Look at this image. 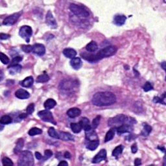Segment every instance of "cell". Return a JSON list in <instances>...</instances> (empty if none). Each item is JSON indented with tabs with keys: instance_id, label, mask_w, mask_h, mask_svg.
<instances>
[{
	"instance_id": "6da1fadb",
	"label": "cell",
	"mask_w": 166,
	"mask_h": 166,
	"mask_svg": "<svg viewBox=\"0 0 166 166\" xmlns=\"http://www.w3.org/2000/svg\"><path fill=\"white\" fill-rule=\"evenodd\" d=\"M117 51V49L115 46H107L99 51L97 54H90L88 53H83L81 54V56L84 59L90 62H96L104 58L110 57L114 55Z\"/></svg>"
},
{
	"instance_id": "7a4b0ae2",
	"label": "cell",
	"mask_w": 166,
	"mask_h": 166,
	"mask_svg": "<svg viewBox=\"0 0 166 166\" xmlns=\"http://www.w3.org/2000/svg\"><path fill=\"white\" fill-rule=\"evenodd\" d=\"M92 102L97 107L109 106L116 102V96L110 92H97L92 97Z\"/></svg>"
},
{
	"instance_id": "3957f363",
	"label": "cell",
	"mask_w": 166,
	"mask_h": 166,
	"mask_svg": "<svg viewBox=\"0 0 166 166\" xmlns=\"http://www.w3.org/2000/svg\"><path fill=\"white\" fill-rule=\"evenodd\" d=\"M18 165L21 166H32L34 165V158L32 152L23 151L20 152Z\"/></svg>"
},
{
	"instance_id": "277c9868",
	"label": "cell",
	"mask_w": 166,
	"mask_h": 166,
	"mask_svg": "<svg viewBox=\"0 0 166 166\" xmlns=\"http://www.w3.org/2000/svg\"><path fill=\"white\" fill-rule=\"evenodd\" d=\"M70 9L73 14L79 17L87 18L89 16L88 10L83 6H81L77 4L72 3L70 6Z\"/></svg>"
},
{
	"instance_id": "5b68a950",
	"label": "cell",
	"mask_w": 166,
	"mask_h": 166,
	"mask_svg": "<svg viewBox=\"0 0 166 166\" xmlns=\"http://www.w3.org/2000/svg\"><path fill=\"white\" fill-rule=\"evenodd\" d=\"M126 115L123 114H118L115 117L110 118L108 121V125L112 128H116L125 123Z\"/></svg>"
},
{
	"instance_id": "8992f818",
	"label": "cell",
	"mask_w": 166,
	"mask_h": 166,
	"mask_svg": "<svg viewBox=\"0 0 166 166\" xmlns=\"http://www.w3.org/2000/svg\"><path fill=\"white\" fill-rule=\"evenodd\" d=\"M38 115L42 121H44L45 122L51 123L53 125L57 124L53 117V115L52 113L49 110H41V111L38 113Z\"/></svg>"
},
{
	"instance_id": "52a82bcc",
	"label": "cell",
	"mask_w": 166,
	"mask_h": 166,
	"mask_svg": "<svg viewBox=\"0 0 166 166\" xmlns=\"http://www.w3.org/2000/svg\"><path fill=\"white\" fill-rule=\"evenodd\" d=\"M19 35L22 38L24 39L26 42H30V38L33 35V29L30 26L23 25L20 29Z\"/></svg>"
},
{
	"instance_id": "ba28073f",
	"label": "cell",
	"mask_w": 166,
	"mask_h": 166,
	"mask_svg": "<svg viewBox=\"0 0 166 166\" xmlns=\"http://www.w3.org/2000/svg\"><path fill=\"white\" fill-rule=\"evenodd\" d=\"M21 13L17 12L14 13L12 15H10L9 16L7 17L3 22V25H7V26H11L14 24V23L17 22L18 18L20 17Z\"/></svg>"
},
{
	"instance_id": "9c48e42d",
	"label": "cell",
	"mask_w": 166,
	"mask_h": 166,
	"mask_svg": "<svg viewBox=\"0 0 166 166\" xmlns=\"http://www.w3.org/2000/svg\"><path fill=\"white\" fill-rule=\"evenodd\" d=\"M46 24L51 29H56L57 27V23L56 20H55L53 15L51 12L49 10L47 12L46 17Z\"/></svg>"
},
{
	"instance_id": "30bf717a",
	"label": "cell",
	"mask_w": 166,
	"mask_h": 166,
	"mask_svg": "<svg viewBox=\"0 0 166 166\" xmlns=\"http://www.w3.org/2000/svg\"><path fill=\"white\" fill-rule=\"evenodd\" d=\"M32 51L38 56H43L46 53V47L42 44H35L33 46Z\"/></svg>"
},
{
	"instance_id": "8fae6325",
	"label": "cell",
	"mask_w": 166,
	"mask_h": 166,
	"mask_svg": "<svg viewBox=\"0 0 166 166\" xmlns=\"http://www.w3.org/2000/svg\"><path fill=\"white\" fill-rule=\"evenodd\" d=\"M117 133L118 134H122L124 133H130L133 131V126L128 124H123L116 128Z\"/></svg>"
},
{
	"instance_id": "7c38bea8",
	"label": "cell",
	"mask_w": 166,
	"mask_h": 166,
	"mask_svg": "<svg viewBox=\"0 0 166 166\" xmlns=\"http://www.w3.org/2000/svg\"><path fill=\"white\" fill-rule=\"evenodd\" d=\"M107 158V151L105 149H101L98 153H97L92 160V163L97 164L101 162L102 160H106Z\"/></svg>"
},
{
	"instance_id": "4fadbf2b",
	"label": "cell",
	"mask_w": 166,
	"mask_h": 166,
	"mask_svg": "<svg viewBox=\"0 0 166 166\" xmlns=\"http://www.w3.org/2000/svg\"><path fill=\"white\" fill-rule=\"evenodd\" d=\"M60 86H61V88L66 92L73 90V88L75 86V84L73 81H70V80H66L62 81V82L60 83Z\"/></svg>"
},
{
	"instance_id": "5bb4252c",
	"label": "cell",
	"mask_w": 166,
	"mask_h": 166,
	"mask_svg": "<svg viewBox=\"0 0 166 166\" xmlns=\"http://www.w3.org/2000/svg\"><path fill=\"white\" fill-rule=\"evenodd\" d=\"M15 96L20 99H27L30 97V94L23 89H19L15 92Z\"/></svg>"
},
{
	"instance_id": "9a60e30c",
	"label": "cell",
	"mask_w": 166,
	"mask_h": 166,
	"mask_svg": "<svg viewBox=\"0 0 166 166\" xmlns=\"http://www.w3.org/2000/svg\"><path fill=\"white\" fill-rule=\"evenodd\" d=\"M70 64L73 69L78 70L83 66V62L80 58L75 57L71 60Z\"/></svg>"
},
{
	"instance_id": "2e32d148",
	"label": "cell",
	"mask_w": 166,
	"mask_h": 166,
	"mask_svg": "<svg viewBox=\"0 0 166 166\" xmlns=\"http://www.w3.org/2000/svg\"><path fill=\"white\" fill-rule=\"evenodd\" d=\"M59 139L63 141H75V138L73 135L65 132H59Z\"/></svg>"
},
{
	"instance_id": "e0dca14e",
	"label": "cell",
	"mask_w": 166,
	"mask_h": 166,
	"mask_svg": "<svg viewBox=\"0 0 166 166\" xmlns=\"http://www.w3.org/2000/svg\"><path fill=\"white\" fill-rule=\"evenodd\" d=\"M126 18L125 15L117 14L114 18V23L116 25L122 26L125 24Z\"/></svg>"
},
{
	"instance_id": "ac0fdd59",
	"label": "cell",
	"mask_w": 166,
	"mask_h": 166,
	"mask_svg": "<svg viewBox=\"0 0 166 166\" xmlns=\"http://www.w3.org/2000/svg\"><path fill=\"white\" fill-rule=\"evenodd\" d=\"M81 114V110L78 108H72L68 110L67 115L71 118H75Z\"/></svg>"
},
{
	"instance_id": "d6986e66",
	"label": "cell",
	"mask_w": 166,
	"mask_h": 166,
	"mask_svg": "<svg viewBox=\"0 0 166 166\" xmlns=\"http://www.w3.org/2000/svg\"><path fill=\"white\" fill-rule=\"evenodd\" d=\"M85 134H86V139L88 141H94L96 140V139H99L98 136H97V134L96 133V131L92 130V129H91L90 130L85 131Z\"/></svg>"
},
{
	"instance_id": "ffe728a7",
	"label": "cell",
	"mask_w": 166,
	"mask_h": 166,
	"mask_svg": "<svg viewBox=\"0 0 166 166\" xmlns=\"http://www.w3.org/2000/svg\"><path fill=\"white\" fill-rule=\"evenodd\" d=\"M33 83H34L33 78V77L30 76V77H26L25 79H23L22 81H21L20 84L21 86L24 87V88H30V87L33 86Z\"/></svg>"
},
{
	"instance_id": "44dd1931",
	"label": "cell",
	"mask_w": 166,
	"mask_h": 166,
	"mask_svg": "<svg viewBox=\"0 0 166 166\" xmlns=\"http://www.w3.org/2000/svg\"><path fill=\"white\" fill-rule=\"evenodd\" d=\"M63 54L64 56L69 59H73L75 58L76 55H77V52L75 49L72 48H66L63 51Z\"/></svg>"
},
{
	"instance_id": "7402d4cb",
	"label": "cell",
	"mask_w": 166,
	"mask_h": 166,
	"mask_svg": "<svg viewBox=\"0 0 166 166\" xmlns=\"http://www.w3.org/2000/svg\"><path fill=\"white\" fill-rule=\"evenodd\" d=\"M80 124L82 126L83 128L85 131L90 130L92 129V126L89 125V121L87 117H83L79 122Z\"/></svg>"
},
{
	"instance_id": "603a6c76",
	"label": "cell",
	"mask_w": 166,
	"mask_h": 166,
	"mask_svg": "<svg viewBox=\"0 0 166 166\" xmlns=\"http://www.w3.org/2000/svg\"><path fill=\"white\" fill-rule=\"evenodd\" d=\"M97 49H98V46H97V44L96 42L94 41L90 42L89 44H87L86 46V51H88V53H94L96 51Z\"/></svg>"
},
{
	"instance_id": "cb8c5ba5",
	"label": "cell",
	"mask_w": 166,
	"mask_h": 166,
	"mask_svg": "<svg viewBox=\"0 0 166 166\" xmlns=\"http://www.w3.org/2000/svg\"><path fill=\"white\" fill-rule=\"evenodd\" d=\"M24 146V140H23V138H20L18 139L16 145V147L14 149V152L15 154H18L21 152Z\"/></svg>"
},
{
	"instance_id": "d4e9b609",
	"label": "cell",
	"mask_w": 166,
	"mask_h": 166,
	"mask_svg": "<svg viewBox=\"0 0 166 166\" xmlns=\"http://www.w3.org/2000/svg\"><path fill=\"white\" fill-rule=\"evenodd\" d=\"M56 105L57 102L53 99H48L45 101L44 106L46 110H50L54 108L56 106Z\"/></svg>"
},
{
	"instance_id": "484cf974",
	"label": "cell",
	"mask_w": 166,
	"mask_h": 166,
	"mask_svg": "<svg viewBox=\"0 0 166 166\" xmlns=\"http://www.w3.org/2000/svg\"><path fill=\"white\" fill-rule=\"evenodd\" d=\"M99 146V139H96V140L94 141H89V143L87 144L86 148L89 151H94L96 150L98 146Z\"/></svg>"
},
{
	"instance_id": "4316f807",
	"label": "cell",
	"mask_w": 166,
	"mask_h": 166,
	"mask_svg": "<svg viewBox=\"0 0 166 166\" xmlns=\"http://www.w3.org/2000/svg\"><path fill=\"white\" fill-rule=\"evenodd\" d=\"M22 66L20 64H17L15 66H12L8 67V70H9V73L10 75H15L16 73L20 72L22 70Z\"/></svg>"
},
{
	"instance_id": "83f0119b",
	"label": "cell",
	"mask_w": 166,
	"mask_h": 166,
	"mask_svg": "<svg viewBox=\"0 0 166 166\" xmlns=\"http://www.w3.org/2000/svg\"><path fill=\"white\" fill-rule=\"evenodd\" d=\"M71 128H72V130L73 131V133H79L82 130L83 127L80 124V123H71Z\"/></svg>"
},
{
	"instance_id": "f1b7e54d",
	"label": "cell",
	"mask_w": 166,
	"mask_h": 166,
	"mask_svg": "<svg viewBox=\"0 0 166 166\" xmlns=\"http://www.w3.org/2000/svg\"><path fill=\"white\" fill-rule=\"evenodd\" d=\"M123 149H124V146H122V145H120V146H117L114 149V151H112V156L117 158L118 156H119L122 153Z\"/></svg>"
},
{
	"instance_id": "f546056e",
	"label": "cell",
	"mask_w": 166,
	"mask_h": 166,
	"mask_svg": "<svg viewBox=\"0 0 166 166\" xmlns=\"http://www.w3.org/2000/svg\"><path fill=\"white\" fill-rule=\"evenodd\" d=\"M115 135V128H112L110 129V130L107 132V133L105 136V142H108L114 138Z\"/></svg>"
},
{
	"instance_id": "4dcf8cb0",
	"label": "cell",
	"mask_w": 166,
	"mask_h": 166,
	"mask_svg": "<svg viewBox=\"0 0 166 166\" xmlns=\"http://www.w3.org/2000/svg\"><path fill=\"white\" fill-rule=\"evenodd\" d=\"M49 80V77L48 75H47L46 73H43L40 75H39L38 77L36 79V83H46Z\"/></svg>"
},
{
	"instance_id": "1f68e13d",
	"label": "cell",
	"mask_w": 166,
	"mask_h": 166,
	"mask_svg": "<svg viewBox=\"0 0 166 166\" xmlns=\"http://www.w3.org/2000/svg\"><path fill=\"white\" fill-rule=\"evenodd\" d=\"M152 131V127L150 125H147V123L143 124V129L141 132V135L144 136H147L149 135V134L151 133Z\"/></svg>"
},
{
	"instance_id": "d6a6232c",
	"label": "cell",
	"mask_w": 166,
	"mask_h": 166,
	"mask_svg": "<svg viewBox=\"0 0 166 166\" xmlns=\"http://www.w3.org/2000/svg\"><path fill=\"white\" fill-rule=\"evenodd\" d=\"M12 117L9 116V115H5L2 116L1 120H0V123H1V125H7L10 124V123H12Z\"/></svg>"
},
{
	"instance_id": "836d02e7",
	"label": "cell",
	"mask_w": 166,
	"mask_h": 166,
	"mask_svg": "<svg viewBox=\"0 0 166 166\" xmlns=\"http://www.w3.org/2000/svg\"><path fill=\"white\" fill-rule=\"evenodd\" d=\"M42 133V130H41V129L36 128V127H33L32 128H31L29 131L28 132L29 135H30L31 136L38 135V134H40Z\"/></svg>"
},
{
	"instance_id": "e575fe53",
	"label": "cell",
	"mask_w": 166,
	"mask_h": 166,
	"mask_svg": "<svg viewBox=\"0 0 166 166\" xmlns=\"http://www.w3.org/2000/svg\"><path fill=\"white\" fill-rule=\"evenodd\" d=\"M48 134L55 139H59V132H57L53 127H50L48 130Z\"/></svg>"
},
{
	"instance_id": "d590c367",
	"label": "cell",
	"mask_w": 166,
	"mask_h": 166,
	"mask_svg": "<svg viewBox=\"0 0 166 166\" xmlns=\"http://www.w3.org/2000/svg\"><path fill=\"white\" fill-rule=\"evenodd\" d=\"M0 60L3 64H8L10 62L9 57L3 53H0Z\"/></svg>"
},
{
	"instance_id": "8d00e7d4",
	"label": "cell",
	"mask_w": 166,
	"mask_h": 166,
	"mask_svg": "<svg viewBox=\"0 0 166 166\" xmlns=\"http://www.w3.org/2000/svg\"><path fill=\"white\" fill-rule=\"evenodd\" d=\"M22 59H23V58L20 56H17V57H15L14 58H13L11 62H10V64L9 66V67L18 64V63L22 61Z\"/></svg>"
},
{
	"instance_id": "74e56055",
	"label": "cell",
	"mask_w": 166,
	"mask_h": 166,
	"mask_svg": "<svg viewBox=\"0 0 166 166\" xmlns=\"http://www.w3.org/2000/svg\"><path fill=\"white\" fill-rule=\"evenodd\" d=\"M100 120H101V115H97V116L96 117V118H94L93 122H92V128H93L94 129L97 128V126L99 125Z\"/></svg>"
},
{
	"instance_id": "f35d334b",
	"label": "cell",
	"mask_w": 166,
	"mask_h": 166,
	"mask_svg": "<svg viewBox=\"0 0 166 166\" xmlns=\"http://www.w3.org/2000/svg\"><path fill=\"white\" fill-rule=\"evenodd\" d=\"M22 49L25 53H29L33 51V46H30V45H27V46H26V45H22Z\"/></svg>"
},
{
	"instance_id": "ab89813d",
	"label": "cell",
	"mask_w": 166,
	"mask_h": 166,
	"mask_svg": "<svg viewBox=\"0 0 166 166\" xmlns=\"http://www.w3.org/2000/svg\"><path fill=\"white\" fill-rule=\"evenodd\" d=\"M2 164L4 166L5 165H13L14 164L12 162V160H10L9 158L5 157L3 158L2 159Z\"/></svg>"
},
{
	"instance_id": "60d3db41",
	"label": "cell",
	"mask_w": 166,
	"mask_h": 166,
	"mask_svg": "<svg viewBox=\"0 0 166 166\" xmlns=\"http://www.w3.org/2000/svg\"><path fill=\"white\" fill-rule=\"evenodd\" d=\"M34 110H35V105L33 103H31L30 105H29L27 109H26V112H27V114L28 115L32 114Z\"/></svg>"
},
{
	"instance_id": "b9f144b4",
	"label": "cell",
	"mask_w": 166,
	"mask_h": 166,
	"mask_svg": "<svg viewBox=\"0 0 166 166\" xmlns=\"http://www.w3.org/2000/svg\"><path fill=\"white\" fill-rule=\"evenodd\" d=\"M143 89L144 92H149L150 90H152V89H153V86H152V84H151V83L147 82L143 85Z\"/></svg>"
},
{
	"instance_id": "7bdbcfd3",
	"label": "cell",
	"mask_w": 166,
	"mask_h": 166,
	"mask_svg": "<svg viewBox=\"0 0 166 166\" xmlns=\"http://www.w3.org/2000/svg\"><path fill=\"white\" fill-rule=\"evenodd\" d=\"M53 156V152L49 149H47L44 151V157H43L44 160H46L49 159Z\"/></svg>"
},
{
	"instance_id": "ee69618b",
	"label": "cell",
	"mask_w": 166,
	"mask_h": 166,
	"mask_svg": "<svg viewBox=\"0 0 166 166\" xmlns=\"http://www.w3.org/2000/svg\"><path fill=\"white\" fill-rule=\"evenodd\" d=\"M165 99H162V98H160L159 97H154V99H153V102H159V103H161L163 105H165V102L164 101Z\"/></svg>"
},
{
	"instance_id": "f6af8a7d",
	"label": "cell",
	"mask_w": 166,
	"mask_h": 166,
	"mask_svg": "<svg viewBox=\"0 0 166 166\" xmlns=\"http://www.w3.org/2000/svg\"><path fill=\"white\" fill-rule=\"evenodd\" d=\"M10 37V35H8V34H4V33L0 34V39H1V40H7V39H9Z\"/></svg>"
},
{
	"instance_id": "bcb514c9",
	"label": "cell",
	"mask_w": 166,
	"mask_h": 166,
	"mask_svg": "<svg viewBox=\"0 0 166 166\" xmlns=\"http://www.w3.org/2000/svg\"><path fill=\"white\" fill-rule=\"evenodd\" d=\"M131 151L133 154H135L137 152V151H138V146H137V144L136 143H134L133 146H131Z\"/></svg>"
},
{
	"instance_id": "7dc6e473",
	"label": "cell",
	"mask_w": 166,
	"mask_h": 166,
	"mask_svg": "<svg viewBox=\"0 0 166 166\" xmlns=\"http://www.w3.org/2000/svg\"><path fill=\"white\" fill-rule=\"evenodd\" d=\"M35 157H36V158L38 160H40L41 159L43 158V156H42V154L40 153V152H35Z\"/></svg>"
},
{
	"instance_id": "c3c4849f",
	"label": "cell",
	"mask_w": 166,
	"mask_h": 166,
	"mask_svg": "<svg viewBox=\"0 0 166 166\" xmlns=\"http://www.w3.org/2000/svg\"><path fill=\"white\" fill-rule=\"evenodd\" d=\"M134 164L135 165H139L141 164V160L139 158H136L134 160Z\"/></svg>"
},
{
	"instance_id": "681fc988",
	"label": "cell",
	"mask_w": 166,
	"mask_h": 166,
	"mask_svg": "<svg viewBox=\"0 0 166 166\" xmlns=\"http://www.w3.org/2000/svg\"><path fill=\"white\" fill-rule=\"evenodd\" d=\"M64 158H68V159H70V158H71V154L69 152H68V151H66V152H65V153H64Z\"/></svg>"
},
{
	"instance_id": "f907efd6",
	"label": "cell",
	"mask_w": 166,
	"mask_h": 166,
	"mask_svg": "<svg viewBox=\"0 0 166 166\" xmlns=\"http://www.w3.org/2000/svg\"><path fill=\"white\" fill-rule=\"evenodd\" d=\"M59 165H65V166H67L68 165V162L66 161H64V160H62V161L60 162L59 164Z\"/></svg>"
},
{
	"instance_id": "816d5d0a",
	"label": "cell",
	"mask_w": 166,
	"mask_h": 166,
	"mask_svg": "<svg viewBox=\"0 0 166 166\" xmlns=\"http://www.w3.org/2000/svg\"><path fill=\"white\" fill-rule=\"evenodd\" d=\"M27 114H24V113H22V114H20L19 117L20 118V119H23V118L27 117Z\"/></svg>"
},
{
	"instance_id": "f5cc1de1",
	"label": "cell",
	"mask_w": 166,
	"mask_h": 166,
	"mask_svg": "<svg viewBox=\"0 0 166 166\" xmlns=\"http://www.w3.org/2000/svg\"><path fill=\"white\" fill-rule=\"evenodd\" d=\"M158 149H160V150H161V151H162L164 152H165V149L164 148V147H160V146H158Z\"/></svg>"
},
{
	"instance_id": "db71d44e",
	"label": "cell",
	"mask_w": 166,
	"mask_h": 166,
	"mask_svg": "<svg viewBox=\"0 0 166 166\" xmlns=\"http://www.w3.org/2000/svg\"><path fill=\"white\" fill-rule=\"evenodd\" d=\"M165 62H163L162 63V64H161V66H162V68H163V69H164V70H165Z\"/></svg>"
}]
</instances>
